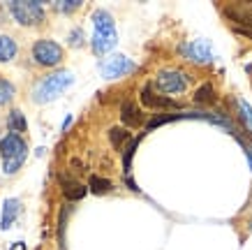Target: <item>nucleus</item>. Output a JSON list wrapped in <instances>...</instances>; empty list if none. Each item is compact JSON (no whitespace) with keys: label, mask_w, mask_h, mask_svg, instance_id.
<instances>
[{"label":"nucleus","mask_w":252,"mask_h":250,"mask_svg":"<svg viewBox=\"0 0 252 250\" xmlns=\"http://www.w3.org/2000/svg\"><path fill=\"white\" fill-rule=\"evenodd\" d=\"M72 81H74V76H72V72H67V70L46 74L42 81L35 83V88H32V102H37V105L51 102V100L58 98L65 88H69Z\"/></svg>","instance_id":"nucleus-1"},{"label":"nucleus","mask_w":252,"mask_h":250,"mask_svg":"<svg viewBox=\"0 0 252 250\" xmlns=\"http://www.w3.org/2000/svg\"><path fill=\"white\" fill-rule=\"evenodd\" d=\"M93 51L95 53H107L116 44V28H114V16L107 9H97L93 14Z\"/></svg>","instance_id":"nucleus-2"},{"label":"nucleus","mask_w":252,"mask_h":250,"mask_svg":"<svg viewBox=\"0 0 252 250\" xmlns=\"http://www.w3.org/2000/svg\"><path fill=\"white\" fill-rule=\"evenodd\" d=\"M26 151H28V146L21 139V135H12L9 132L7 137H2V142H0V155L5 160V172L7 174H14L16 169L23 165Z\"/></svg>","instance_id":"nucleus-3"},{"label":"nucleus","mask_w":252,"mask_h":250,"mask_svg":"<svg viewBox=\"0 0 252 250\" xmlns=\"http://www.w3.org/2000/svg\"><path fill=\"white\" fill-rule=\"evenodd\" d=\"M155 86H158L162 93H167V95L185 93L188 91V86H190V76L185 74L183 70L167 68V70H160V72H158V76H155Z\"/></svg>","instance_id":"nucleus-4"},{"label":"nucleus","mask_w":252,"mask_h":250,"mask_svg":"<svg viewBox=\"0 0 252 250\" xmlns=\"http://www.w3.org/2000/svg\"><path fill=\"white\" fill-rule=\"evenodd\" d=\"M12 16L21 26H39L44 21V9L39 2H32V0H26V2H19V0H12L7 5Z\"/></svg>","instance_id":"nucleus-5"},{"label":"nucleus","mask_w":252,"mask_h":250,"mask_svg":"<svg viewBox=\"0 0 252 250\" xmlns=\"http://www.w3.org/2000/svg\"><path fill=\"white\" fill-rule=\"evenodd\" d=\"M32 58L37 65H44V68H54L63 61V46L56 44L54 39H37L32 44Z\"/></svg>","instance_id":"nucleus-6"},{"label":"nucleus","mask_w":252,"mask_h":250,"mask_svg":"<svg viewBox=\"0 0 252 250\" xmlns=\"http://www.w3.org/2000/svg\"><path fill=\"white\" fill-rule=\"evenodd\" d=\"M222 14L234 23V28L252 31V2H229V5H222Z\"/></svg>","instance_id":"nucleus-7"},{"label":"nucleus","mask_w":252,"mask_h":250,"mask_svg":"<svg viewBox=\"0 0 252 250\" xmlns=\"http://www.w3.org/2000/svg\"><path fill=\"white\" fill-rule=\"evenodd\" d=\"M102 74L107 76V79H121V76L130 74L137 70V65L127 58V56H121V53H116V56H109L107 61L102 63Z\"/></svg>","instance_id":"nucleus-8"},{"label":"nucleus","mask_w":252,"mask_h":250,"mask_svg":"<svg viewBox=\"0 0 252 250\" xmlns=\"http://www.w3.org/2000/svg\"><path fill=\"white\" fill-rule=\"evenodd\" d=\"M178 51L183 53L188 61H194V63H211L213 61V49L208 44L206 39H192V42H183L178 46Z\"/></svg>","instance_id":"nucleus-9"},{"label":"nucleus","mask_w":252,"mask_h":250,"mask_svg":"<svg viewBox=\"0 0 252 250\" xmlns=\"http://www.w3.org/2000/svg\"><path fill=\"white\" fill-rule=\"evenodd\" d=\"M141 102H144V107H148V109H174L176 102L171 98H164V95H158V93L153 91V86L151 83H146L144 88H141Z\"/></svg>","instance_id":"nucleus-10"},{"label":"nucleus","mask_w":252,"mask_h":250,"mask_svg":"<svg viewBox=\"0 0 252 250\" xmlns=\"http://www.w3.org/2000/svg\"><path fill=\"white\" fill-rule=\"evenodd\" d=\"M121 121L125 123L127 128H139V125H144V114H141V109H139L134 102L125 100L121 105Z\"/></svg>","instance_id":"nucleus-11"},{"label":"nucleus","mask_w":252,"mask_h":250,"mask_svg":"<svg viewBox=\"0 0 252 250\" xmlns=\"http://www.w3.org/2000/svg\"><path fill=\"white\" fill-rule=\"evenodd\" d=\"M61 185H63V195L69 202H77V199H84L86 195V185L79 183L77 179H67V176H61Z\"/></svg>","instance_id":"nucleus-12"},{"label":"nucleus","mask_w":252,"mask_h":250,"mask_svg":"<svg viewBox=\"0 0 252 250\" xmlns=\"http://www.w3.org/2000/svg\"><path fill=\"white\" fill-rule=\"evenodd\" d=\"M16 211H19V202L16 199H7L5 204H2V218H0V227L7 229L12 225V220L16 218Z\"/></svg>","instance_id":"nucleus-13"},{"label":"nucleus","mask_w":252,"mask_h":250,"mask_svg":"<svg viewBox=\"0 0 252 250\" xmlns=\"http://www.w3.org/2000/svg\"><path fill=\"white\" fill-rule=\"evenodd\" d=\"M16 56V44L14 39L7 35H0V63H7Z\"/></svg>","instance_id":"nucleus-14"},{"label":"nucleus","mask_w":252,"mask_h":250,"mask_svg":"<svg viewBox=\"0 0 252 250\" xmlns=\"http://www.w3.org/2000/svg\"><path fill=\"white\" fill-rule=\"evenodd\" d=\"M192 98H194L197 105H211V102H215V88L211 83H204V86H199L197 91H194Z\"/></svg>","instance_id":"nucleus-15"},{"label":"nucleus","mask_w":252,"mask_h":250,"mask_svg":"<svg viewBox=\"0 0 252 250\" xmlns=\"http://www.w3.org/2000/svg\"><path fill=\"white\" fill-rule=\"evenodd\" d=\"M7 128H9V132H12V135L26 132V118H23V114L19 111V109L9 111V116H7Z\"/></svg>","instance_id":"nucleus-16"},{"label":"nucleus","mask_w":252,"mask_h":250,"mask_svg":"<svg viewBox=\"0 0 252 250\" xmlns=\"http://www.w3.org/2000/svg\"><path fill=\"white\" fill-rule=\"evenodd\" d=\"M16 91H14V86L5 79V76H0V105H9L12 100H14Z\"/></svg>","instance_id":"nucleus-17"},{"label":"nucleus","mask_w":252,"mask_h":250,"mask_svg":"<svg viewBox=\"0 0 252 250\" xmlns=\"http://www.w3.org/2000/svg\"><path fill=\"white\" fill-rule=\"evenodd\" d=\"M91 190L95 192V195H104V192H109L111 190V181L109 179H104V176H91Z\"/></svg>","instance_id":"nucleus-18"},{"label":"nucleus","mask_w":252,"mask_h":250,"mask_svg":"<svg viewBox=\"0 0 252 250\" xmlns=\"http://www.w3.org/2000/svg\"><path fill=\"white\" fill-rule=\"evenodd\" d=\"M109 139H111V144H114L116 148H121V146L130 139V132L125 128H111L109 130Z\"/></svg>","instance_id":"nucleus-19"},{"label":"nucleus","mask_w":252,"mask_h":250,"mask_svg":"<svg viewBox=\"0 0 252 250\" xmlns=\"http://www.w3.org/2000/svg\"><path fill=\"white\" fill-rule=\"evenodd\" d=\"M238 111H241V121L245 123V128L252 132V107L243 100H238Z\"/></svg>","instance_id":"nucleus-20"},{"label":"nucleus","mask_w":252,"mask_h":250,"mask_svg":"<svg viewBox=\"0 0 252 250\" xmlns=\"http://www.w3.org/2000/svg\"><path fill=\"white\" fill-rule=\"evenodd\" d=\"M137 144H139V139H132L130 146L123 153V169H125V174H130V160H132V155H134V151H137Z\"/></svg>","instance_id":"nucleus-21"},{"label":"nucleus","mask_w":252,"mask_h":250,"mask_svg":"<svg viewBox=\"0 0 252 250\" xmlns=\"http://www.w3.org/2000/svg\"><path fill=\"white\" fill-rule=\"evenodd\" d=\"M181 116H188V114H164V116H155L153 121H148V130L158 128L162 123H169V121H176V118H181Z\"/></svg>","instance_id":"nucleus-22"},{"label":"nucleus","mask_w":252,"mask_h":250,"mask_svg":"<svg viewBox=\"0 0 252 250\" xmlns=\"http://www.w3.org/2000/svg\"><path fill=\"white\" fill-rule=\"evenodd\" d=\"M81 7V2L79 0H65V2H56V9H61V12H72V9H79Z\"/></svg>","instance_id":"nucleus-23"},{"label":"nucleus","mask_w":252,"mask_h":250,"mask_svg":"<svg viewBox=\"0 0 252 250\" xmlns=\"http://www.w3.org/2000/svg\"><path fill=\"white\" fill-rule=\"evenodd\" d=\"M81 37H84V33L79 31H72V39H69V42H72V44H81Z\"/></svg>","instance_id":"nucleus-24"},{"label":"nucleus","mask_w":252,"mask_h":250,"mask_svg":"<svg viewBox=\"0 0 252 250\" xmlns=\"http://www.w3.org/2000/svg\"><path fill=\"white\" fill-rule=\"evenodd\" d=\"M234 31H236V33H238V35H243V37L252 39V31H243V28H234Z\"/></svg>","instance_id":"nucleus-25"}]
</instances>
